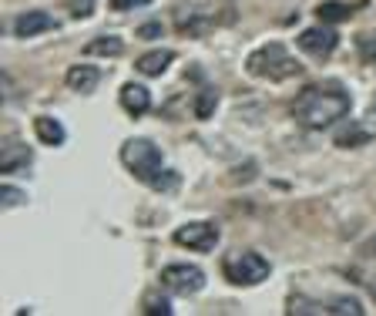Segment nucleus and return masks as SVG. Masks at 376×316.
Here are the masks:
<instances>
[{"label": "nucleus", "instance_id": "dca6fc26", "mask_svg": "<svg viewBox=\"0 0 376 316\" xmlns=\"http://www.w3.org/2000/svg\"><path fill=\"white\" fill-rule=\"evenodd\" d=\"M370 138H373V135H370L366 128H359V125H346V128L336 131L333 142H336L339 149H359V145H370Z\"/></svg>", "mask_w": 376, "mask_h": 316}, {"label": "nucleus", "instance_id": "0eeeda50", "mask_svg": "<svg viewBox=\"0 0 376 316\" xmlns=\"http://www.w3.org/2000/svg\"><path fill=\"white\" fill-rule=\"evenodd\" d=\"M299 47L306 51V54H313V57H329L333 51H336V44H339V38L322 24V27H306L299 38Z\"/></svg>", "mask_w": 376, "mask_h": 316}, {"label": "nucleus", "instance_id": "a211bd4d", "mask_svg": "<svg viewBox=\"0 0 376 316\" xmlns=\"http://www.w3.org/2000/svg\"><path fill=\"white\" fill-rule=\"evenodd\" d=\"M215 105H219V91L215 88H202L198 91V101H195V118H212Z\"/></svg>", "mask_w": 376, "mask_h": 316}, {"label": "nucleus", "instance_id": "39448f33", "mask_svg": "<svg viewBox=\"0 0 376 316\" xmlns=\"http://www.w3.org/2000/svg\"><path fill=\"white\" fill-rule=\"evenodd\" d=\"M162 283H165V289L178 293V296H191V293H198V289L205 286V273H202L198 266L175 262V266H165V273H162Z\"/></svg>", "mask_w": 376, "mask_h": 316}, {"label": "nucleus", "instance_id": "1a4fd4ad", "mask_svg": "<svg viewBox=\"0 0 376 316\" xmlns=\"http://www.w3.org/2000/svg\"><path fill=\"white\" fill-rule=\"evenodd\" d=\"M31 162H34L31 149L20 145V142H10V145L3 149V155H0V172H3V175H17V172H27Z\"/></svg>", "mask_w": 376, "mask_h": 316}, {"label": "nucleus", "instance_id": "aec40b11", "mask_svg": "<svg viewBox=\"0 0 376 316\" xmlns=\"http://www.w3.org/2000/svg\"><path fill=\"white\" fill-rule=\"evenodd\" d=\"M357 51L363 57V64H376V34H359Z\"/></svg>", "mask_w": 376, "mask_h": 316}, {"label": "nucleus", "instance_id": "7ed1b4c3", "mask_svg": "<svg viewBox=\"0 0 376 316\" xmlns=\"http://www.w3.org/2000/svg\"><path fill=\"white\" fill-rule=\"evenodd\" d=\"M121 162L128 165L134 179H141L145 186H151L165 168H162V151L158 145H151L148 138H128L125 145H121Z\"/></svg>", "mask_w": 376, "mask_h": 316}, {"label": "nucleus", "instance_id": "9b49d317", "mask_svg": "<svg viewBox=\"0 0 376 316\" xmlns=\"http://www.w3.org/2000/svg\"><path fill=\"white\" fill-rule=\"evenodd\" d=\"M175 27H178V34H185V38H202L208 27H212V20L202 17L198 10L178 7V10H175Z\"/></svg>", "mask_w": 376, "mask_h": 316}, {"label": "nucleus", "instance_id": "f03ea898", "mask_svg": "<svg viewBox=\"0 0 376 316\" xmlns=\"http://www.w3.org/2000/svg\"><path fill=\"white\" fill-rule=\"evenodd\" d=\"M245 68L256 77H265V81H285V77H296L302 71V64L282 47L279 40L265 44L259 51H252L249 61H245Z\"/></svg>", "mask_w": 376, "mask_h": 316}, {"label": "nucleus", "instance_id": "6ab92c4d", "mask_svg": "<svg viewBox=\"0 0 376 316\" xmlns=\"http://www.w3.org/2000/svg\"><path fill=\"white\" fill-rule=\"evenodd\" d=\"M326 313H339V316H363V306H359L357 299H350V296H339L333 299V306H326Z\"/></svg>", "mask_w": 376, "mask_h": 316}, {"label": "nucleus", "instance_id": "f257e3e1", "mask_svg": "<svg viewBox=\"0 0 376 316\" xmlns=\"http://www.w3.org/2000/svg\"><path fill=\"white\" fill-rule=\"evenodd\" d=\"M350 94L343 91L339 84H309L306 91H299L292 112L306 128H326L339 118L350 114Z\"/></svg>", "mask_w": 376, "mask_h": 316}, {"label": "nucleus", "instance_id": "f8f14e48", "mask_svg": "<svg viewBox=\"0 0 376 316\" xmlns=\"http://www.w3.org/2000/svg\"><path fill=\"white\" fill-rule=\"evenodd\" d=\"M34 131H38L40 145H51V149L64 145V138H68L64 125H61L57 118H51V114H40V118H34Z\"/></svg>", "mask_w": 376, "mask_h": 316}, {"label": "nucleus", "instance_id": "393cba45", "mask_svg": "<svg viewBox=\"0 0 376 316\" xmlns=\"http://www.w3.org/2000/svg\"><path fill=\"white\" fill-rule=\"evenodd\" d=\"M151 0H111V10H134V7H145Z\"/></svg>", "mask_w": 376, "mask_h": 316}, {"label": "nucleus", "instance_id": "20e7f679", "mask_svg": "<svg viewBox=\"0 0 376 316\" xmlns=\"http://www.w3.org/2000/svg\"><path fill=\"white\" fill-rule=\"evenodd\" d=\"M222 273H226V279L235 283V286H256V283L269 279L272 266H269V259L259 256V253H232V256H226V262H222Z\"/></svg>", "mask_w": 376, "mask_h": 316}, {"label": "nucleus", "instance_id": "6e6552de", "mask_svg": "<svg viewBox=\"0 0 376 316\" xmlns=\"http://www.w3.org/2000/svg\"><path fill=\"white\" fill-rule=\"evenodd\" d=\"M54 27H57V20L47 10H27V14H20L14 20V34L17 38H34L40 31H54Z\"/></svg>", "mask_w": 376, "mask_h": 316}, {"label": "nucleus", "instance_id": "b1692460", "mask_svg": "<svg viewBox=\"0 0 376 316\" xmlns=\"http://www.w3.org/2000/svg\"><path fill=\"white\" fill-rule=\"evenodd\" d=\"M138 38H141V40L162 38V24H158V20H151V24H141V27H138Z\"/></svg>", "mask_w": 376, "mask_h": 316}, {"label": "nucleus", "instance_id": "9d476101", "mask_svg": "<svg viewBox=\"0 0 376 316\" xmlns=\"http://www.w3.org/2000/svg\"><path fill=\"white\" fill-rule=\"evenodd\" d=\"M121 108L132 114V118H141V114L151 108V94L145 84H134V81H128L125 88H121Z\"/></svg>", "mask_w": 376, "mask_h": 316}, {"label": "nucleus", "instance_id": "423d86ee", "mask_svg": "<svg viewBox=\"0 0 376 316\" xmlns=\"http://www.w3.org/2000/svg\"><path fill=\"white\" fill-rule=\"evenodd\" d=\"M175 242L185 246V249H195V253H212L219 246V225L215 223H188L175 232Z\"/></svg>", "mask_w": 376, "mask_h": 316}, {"label": "nucleus", "instance_id": "412c9836", "mask_svg": "<svg viewBox=\"0 0 376 316\" xmlns=\"http://www.w3.org/2000/svg\"><path fill=\"white\" fill-rule=\"evenodd\" d=\"M145 313L148 316H169L171 313L169 299H162L158 293H148V299H145Z\"/></svg>", "mask_w": 376, "mask_h": 316}, {"label": "nucleus", "instance_id": "5701e85b", "mask_svg": "<svg viewBox=\"0 0 376 316\" xmlns=\"http://www.w3.org/2000/svg\"><path fill=\"white\" fill-rule=\"evenodd\" d=\"M0 199H3V205H7V209H14V205L24 202V192H20V188H14V186H3Z\"/></svg>", "mask_w": 376, "mask_h": 316}, {"label": "nucleus", "instance_id": "4be33fe9", "mask_svg": "<svg viewBox=\"0 0 376 316\" xmlns=\"http://www.w3.org/2000/svg\"><path fill=\"white\" fill-rule=\"evenodd\" d=\"M151 188H155V192H171V188H178V175L165 168V172H162V175L151 182Z\"/></svg>", "mask_w": 376, "mask_h": 316}, {"label": "nucleus", "instance_id": "2eb2a0df", "mask_svg": "<svg viewBox=\"0 0 376 316\" xmlns=\"http://www.w3.org/2000/svg\"><path fill=\"white\" fill-rule=\"evenodd\" d=\"M121 51H125V40H121V38H108V34L84 44V54H88V57H118Z\"/></svg>", "mask_w": 376, "mask_h": 316}, {"label": "nucleus", "instance_id": "4468645a", "mask_svg": "<svg viewBox=\"0 0 376 316\" xmlns=\"http://www.w3.org/2000/svg\"><path fill=\"white\" fill-rule=\"evenodd\" d=\"M171 61H175V51H148V54H141L138 57V71L141 75H148V77H158V75H165V68H169Z\"/></svg>", "mask_w": 376, "mask_h": 316}, {"label": "nucleus", "instance_id": "ddd939ff", "mask_svg": "<svg viewBox=\"0 0 376 316\" xmlns=\"http://www.w3.org/2000/svg\"><path fill=\"white\" fill-rule=\"evenodd\" d=\"M97 81H101V71L94 68V64H75L71 71H68V88L71 91H94L97 88Z\"/></svg>", "mask_w": 376, "mask_h": 316}, {"label": "nucleus", "instance_id": "a878e982", "mask_svg": "<svg viewBox=\"0 0 376 316\" xmlns=\"http://www.w3.org/2000/svg\"><path fill=\"white\" fill-rule=\"evenodd\" d=\"M363 253H370V256L376 259V236H373V239H366V246H363Z\"/></svg>", "mask_w": 376, "mask_h": 316}, {"label": "nucleus", "instance_id": "f3484780", "mask_svg": "<svg viewBox=\"0 0 376 316\" xmlns=\"http://www.w3.org/2000/svg\"><path fill=\"white\" fill-rule=\"evenodd\" d=\"M316 14H320L322 24H339V20H350L357 10L350 7V3H339V0H326V3H320L316 7Z\"/></svg>", "mask_w": 376, "mask_h": 316}]
</instances>
